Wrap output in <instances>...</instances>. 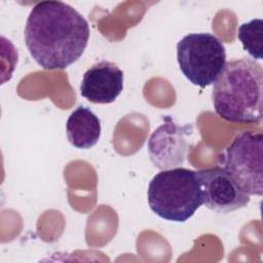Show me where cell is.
<instances>
[{"label":"cell","mask_w":263,"mask_h":263,"mask_svg":"<svg viewBox=\"0 0 263 263\" xmlns=\"http://www.w3.org/2000/svg\"><path fill=\"white\" fill-rule=\"evenodd\" d=\"M177 61L183 75L194 85L213 84L226 64L223 42L210 33H190L177 43Z\"/></svg>","instance_id":"obj_4"},{"label":"cell","mask_w":263,"mask_h":263,"mask_svg":"<svg viewBox=\"0 0 263 263\" xmlns=\"http://www.w3.org/2000/svg\"><path fill=\"white\" fill-rule=\"evenodd\" d=\"M87 21L62 1H41L31 9L25 43L33 60L45 70L66 69L84 52L89 39Z\"/></svg>","instance_id":"obj_1"},{"label":"cell","mask_w":263,"mask_h":263,"mask_svg":"<svg viewBox=\"0 0 263 263\" xmlns=\"http://www.w3.org/2000/svg\"><path fill=\"white\" fill-rule=\"evenodd\" d=\"M263 135L243 132L228 146L224 155V168L249 195L263 193Z\"/></svg>","instance_id":"obj_5"},{"label":"cell","mask_w":263,"mask_h":263,"mask_svg":"<svg viewBox=\"0 0 263 263\" xmlns=\"http://www.w3.org/2000/svg\"><path fill=\"white\" fill-rule=\"evenodd\" d=\"M262 37H263V21L262 18H254L239 26L237 38L246 50L253 59L262 60Z\"/></svg>","instance_id":"obj_10"},{"label":"cell","mask_w":263,"mask_h":263,"mask_svg":"<svg viewBox=\"0 0 263 263\" xmlns=\"http://www.w3.org/2000/svg\"><path fill=\"white\" fill-rule=\"evenodd\" d=\"M147 198L151 211L161 219L186 222L202 205L196 171L185 167L162 170L150 181Z\"/></svg>","instance_id":"obj_3"},{"label":"cell","mask_w":263,"mask_h":263,"mask_svg":"<svg viewBox=\"0 0 263 263\" xmlns=\"http://www.w3.org/2000/svg\"><path fill=\"white\" fill-rule=\"evenodd\" d=\"M192 132L191 125H180L172 117H165V121L152 133L147 144L153 164L160 170H168L184 163L189 148L187 137Z\"/></svg>","instance_id":"obj_7"},{"label":"cell","mask_w":263,"mask_h":263,"mask_svg":"<svg viewBox=\"0 0 263 263\" xmlns=\"http://www.w3.org/2000/svg\"><path fill=\"white\" fill-rule=\"evenodd\" d=\"M66 134L75 148L89 149L101 137V121L90 109L79 106L68 117Z\"/></svg>","instance_id":"obj_9"},{"label":"cell","mask_w":263,"mask_h":263,"mask_svg":"<svg viewBox=\"0 0 263 263\" xmlns=\"http://www.w3.org/2000/svg\"><path fill=\"white\" fill-rule=\"evenodd\" d=\"M262 66L250 59L225 64L214 82L212 100L216 113L226 121L258 124L262 121Z\"/></svg>","instance_id":"obj_2"},{"label":"cell","mask_w":263,"mask_h":263,"mask_svg":"<svg viewBox=\"0 0 263 263\" xmlns=\"http://www.w3.org/2000/svg\"><path fill=\"white\" fill-rule=\"evenodd\" d=\"M202 204L216 213H230L249 204L251 198L224 167L196 171Z\"/></svg>","instance_id":"obj_6"},{"label":"cell","mask_w":263,"mask_h":263,"mask_svg":"<svg viewBox=\"0 0 263 263\" xmlns=\"http://www.w3.org/2000/svg\"><path fill=\"white\" fill-rule=\"evenodd\" d=\"M123 90V72L109 61L92 65L80 83V93L95 104L113 103Z\"/></svg>","instance_id":"obj_8"}]
</instances>
